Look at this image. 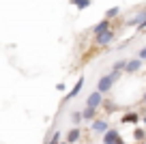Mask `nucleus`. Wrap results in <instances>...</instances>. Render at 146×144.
<instances>
[{
  "instance_id": "obj_1",
  "label": "nucleus",
  "mask_w": 146,
  "mask_h": 144,
  "mask_svg": "<svg viewBox=\"0 0 146 144\" xmlns=\"http://www.w3.org/2000/svg\"><path fill=\"white\" fill-rule=\"evenodd\" d=\"M118 77H120V73H118V71H112V73H108V75H101V77H99V82H97V90H99L101 95L110 93V90H112V86L118 82Z\"/></svg>"
},
{
  "instance_id": "obj_2",
  "label": "nucleus",
  "mask_w": 146,
  "mask_h": 144,
  "mask_svg": "<svg viewBox=\"0 0 146 144\" xmlns=\"http://www.w3.org/2000/svg\"><path fill=\"white\" fill-rule=\"evenodd\" d=\"M101 103H103V95H101L99 90H92L86 97V108H90V110H99Z\"/></svg>"
},
{
  "instance_id": "obj_3",
  "label": "nucleus",
  "mask_w": 146,
  "mask_h": 144,
  "mask_svg": "<svg viewBox=\"0 0 146 144\" xmlns=\"http://www.w3.org/2000/svg\"><path fill=\"white\" fill-rule=\"evenodd\" d=\"M120 140H123V138H120L118 129H114V127L103 135V144H120Z\"/></svg>"
},
{
  "instance_id": "obj_4",
  "label": "nucleus",
  "mask_w": 146,
  "mask_h": 144,
  "mask_svg": "<svg viewBox=\"0 0 146 144\" xmlns=\"http://www.w3.org/2000/svg\"><path fill=\"white\" fill-rule=\"evenodd\" d=\"M110 129H112V127H110V125H108V121H103V118H97V121L92 123V131H95V133L105 135Z\"/></svg>"
},
{
  "instance_id": "obj_5",
  "label": "nucleus",
  "mask_w": 146,
  "mask_h": 144,
  "mask_svg": "<svg viewBox=\"0 0 146 144\" xmlns=\"http://www.w3.org/2000/svg\"><path fill=\"white\" fill-rule=\"evenodd\" d=\"M82 86H84V77H80L78 82H75V86H73L71 90L67 93V97H64V101H69V99H75L80 93H82Z\"/></svg>"
},
{
  "instance_id": "obj_6",
  "label": "nucleus",
  "mask_w": 146,
  "mask_h": 144,
  "mask_svg": "<svg viewBox=\"0 0 146 144\" xmlns=\"http://www.w3.org/2000/svg\"><path fill=\"white\" fill-rule=\"evenodd\" d=\"M127 24H129V26H135V28L144 26V24H146V9H142L140 13H137L135 17H131V19H129Z\"/></svg>"
},
{
  "instance_id": "obj_7",
  "label": "nucleus",
  "mask_w": 146,
  "mask_h": 144,
  "mask_svg": "<svg viewBox=\"0 0 146 144\" xmlns=\"http://www.w3.org/2000/svg\"><path fill=\"white\" fill-rule=\"evenodd\" d=\"M108 30H112V28H110V19H101L99 24H97V26H92V35H103V32H108Z\"/></svg>"
},
{
  "instance_id": "obj_8",
  "label": "nucleus",
  "mask_w": 146,
  "mask_h": 144,
  "mask_svg": "<svg viewBox=\"0 0 146 144\" xmlns=\"http://www.w3.org/2000/svg\"><path fill=\"white\" fill-rule=\"evenodd\" d=\"M142 63H144V60H140L135 56V58H129V65H127V71L125 73H129V75H131V73H137L142 69Z\"/></svg>"
},
{
  "instance_id": "obj_9",
  "label": "nucleus",
  "mask_w": 146,
  "mask_h": 144,
  "mask_svg": "<svg viewBox=\"0 0 146 144\" xmlns=\"http://www.w3.org/2000/svg\"><path fill=\"white\" fill-rule=\"evenodd\" d=\"M112 39H114V30H108V32H103V35H97L95 37V41L99 45H110V43H112Z\"/></svg>"
},
{
  "instance_id": "obj_10",
  "label": "nucleus",
  "mask_w": 146,
  "mask_h": 144,
  "mask_svg": "<svg viewBox=\"0 0 146 144\" xmlns=\"http://www.w3.org/2000/svg\"><path fill=\"white\" fill-rule=\"evenodd\" d=\"M80 135H82L80 127H71V129L67 131V142H69V144H75V142L80 140Z\"/></svg>"
},
{
  "instance_id": "obj_11",
  "label": "nucleus",
  "mask_w": 146,
  "mask_h": 144,
  "mask_svg": "<svg viewBox=\"0 0 146 144\" xmlns=\"http://www.w3.org/2000/svg\"><path fill=\"white\" fill-rule=\"evenodd\" d=\"M137 121H140V114H137V112H127L123 118H120V123H123V125H133V123L137 125Z\"/></svg>"
},
{
  "instance_id": "obj_12",
  "label": "nucleus",
  "mask_w": 146,
  "mask_h": 144,
  "mask_svg": "<svg viewBox=\"0 0 146 144\" xmlns=\"http://www.w3.org/2000/svg\"><path fill=\"white\" fill-rule=\"evenodd\" d=\"M127 65H129V58H120V60H116V63H114V69H112V71L123 73V71H127Z\"/></svg>"
},
{
  "instance_id": "obj_13",
  "label": "nucleus",
  "mask_w": 146,
  "mask_h": 144,
  "mask_svg": "<svg viewBox=\"0 0 146 144\" xmlns=\"http://www.w3.org/2000/svg\"><path fill=\"white\" fill-rule=\"evenodd\" d=\"M82 114H84V121H86V123H95V121H97V110H90V108H86Z\"/></svg>"
},
{
  "instance_id": "obj_14",
  "label": "nucleus",
  "mask_w": 146,
  "mask_h": 144,
  "mask_svg": "<svg viewBox=\"0 0 146 144\" xmlns=\"http://www.w3.org/2000/svg\"><path fill=\"white\" fill-rule=\"evenodd\" d=\"M90 2H92V0H71V5H73V7H78L80 11L88 9V7H90Z\"/></svg>"
},
{
  "instance_id": "obj_15",
  "label": "nucleus",
  "mask_w": 146,
  "mask_h": 144,
  "mask_svg": "<svg viewBox=\"0 0 146 144\" xmlns=\"http://www.w3.org/2000/svg\"><path fill=\"white\" fill-rule=\"evenodd\" d=\"M118 13H120V7H112V9H108V11H105V19H112V17H116Z\"/></svg>"
},
{
  "instance_id": "obj_16",
  "label": "nucleus",
  "mask_w": 146,
  "mask_h": 144,
  "mask_svg": "<svg viewBox=\"0 0 146 144\" xmlns=\"http://www.w3.org/2000/svg\"><path fill=\"white\" fill-rule=\"evenodd\" d=\"M82 118H84V114H82V112H71V121L75 123V127L80 125V121H82Z\"/></svg>"
},
{
  "instance_id": "obj_17",
  "label": "nucleus",
  "mask_w": 146,
  "mask_h": 144,
  "mask_svg": "<svg viewBox=\"0 0 146 144\" xmlns=\"http://www.w3.org/2000/svg\"><path fill=\"white\" fill-rule=\"evenodd\" d=\"M144 129H133V138H135L137 140V142H140V140H144Z\"/></svg>"
},
{
  "instance_id": "obj_18",
  "label": "nucleus",
  "mask_w": 146,
  "mask_h": 144,
  "mask_svg": "<svg viewBox=\"0 0 146 144\" xmlns=\"http://www.w3.org/2000/svg\"><path fill=\"white\" fill-rule=\"evenodd\" d=\"M47 144H60V133H58V131H54V135H52V140Z\"/></svg>"
},
{
  "instance_id": "obj_19",
  "label": "nucleus",
  "mask_w": 146,
  "mask_h": 144,
  "mask_svg": "<svg viewBox=\"0 0 146 144\" xmlns=\"http://www.w3.org/2000/svg\"><path fill=\"white\" fill-rule=\"evenodd\" d=\"M137 58H140V60H146V47H142V50L137 52Z\"/></svg>"
},
{
  "instance_id": "obj_20",
  "label": "nucleus",
  "mask_w": 146,
  "mask_h": 144,
  "mask_svg": "<svg viewBox=\"0 0 146 144\" xmlns=\"http://www.w3.org/2000/svg\"><path fill=\"white\" fill-rule=\"evenodd\" d=\"M142 101H144V105H146V93H144V99H142Z\"/></svg>"
},
{
  "instance_id": "obj_21",
  "label": "nucleus",
  "mask_w": 146,
  "mask_h": 144,
  "mask_svg": "<svg viewBox=\"0 0 146 144\" xmlns=\"http://www.w3.org/2000/svg\"><path fill=\"white\" fill-rule=\"evenodd\" d=\"M64 144H69V142H64Z\"/></svg>"
}]
</instances>
